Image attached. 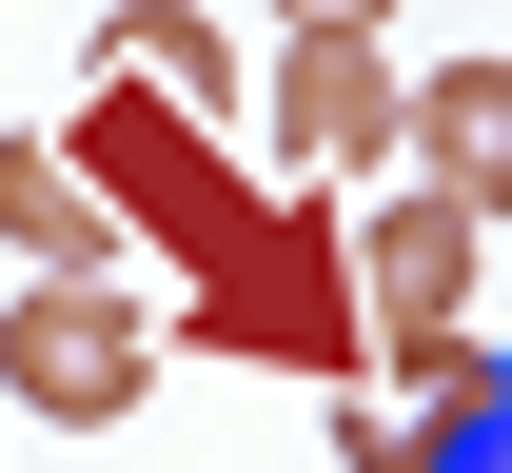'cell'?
I'll list each match as a JSON object with an SVG mask.
<instances>
[{
    "mask_svg": "<svg viewBox=\"0 0 512 473\" xmlns=\"http://www.w3.org/2000/svg\"><path fill=\"white\" fill-rule=\"evenodd\" d=\"M60 178L99 217H158V237L197 257V336H237V355H276V375H335V395H355L375 316H355V237H335L316 198H237V178L197 158V119L138 99V79H99V99L60 119Z\"/></svg>",
    "mask_w": 512,
    "mask_h": 473,
    "instance_id": "1",
    "label": "cell"
},
{
    "mask_svg": "<svg viewBox=\"0 0 512 473\" xmlns=\"http://www.w3.org/2000/svg\"><path fill=\"white\" fill-rule=\"evenodd\" d=\"M276 158H296V178L394 158V60L375 40H296V60H276Z\"/></svg>",
    "mask_w": 512,
    "mask_h": 473,
    "instance_id": "4",
    "label": "cell"
},
{
    "mask_svg": "<svg viewBox=\"0 0 512 473\" xmlns=\"http://www.w3.org/2000/svg\"><path fill=\"white\" fill-rule=\"evenodd\" d=\"M414 473H512V355H473V395L434 414V454Z\"/></svg>",
    "mask_w": 512,
    "mask_h": 473,
    "instance_id": "9",
    "label": "cell"
},
{
    "mask_svg": "<svg viewBox=\"0 0 512 473\" xmlns=\"http://www.w3.org/2000/svg\"><path fill=\"white\" fill-rule=\"evenodd\" d=\"M473 355H493L473 316H414V336H375V375H394V395L355 414V473H414V454H434V414L473 395Z\"/></svg>",
    "mask_w": 512,
    "mask_h": 473,
    "instance_id": "6",
    "label": "cell"
},
{
    "mask_svg": "<svg viewBox=\"0 0 512 473\" xmlns=\"http://www.w3.org/2000/svg\"><path fill=\"white\" fill-rule=\"evenodd\" d=\"M99 79H138V99H178L197 138L237 119V60H217V20H178V0H119V20H99Z\"/></svg>",
    "mask_w": 512,
    "mask_h": 473,
    "instance_id": "7",
    "label": "cell"
},
{
    "mask_svg": "<svg viewBox=\"0 0 512 473\" xmlns=\"http://www.w3.org/2000/svg\"><path fill=\"white\" fill-rule=\"evenodd\" d=\"M0 237H20V257H60V276H99V257H119V217L60 178V138H0Z\"/></svg>",
    "mask_w": 512,
    "mask_h": 473,
    "instance_id": "8",
    "label": "cell"
},
{
    "mask_svg": "<svg viewBox=\"0 0 512 473\" xmlns=\"http://www.w3.org/2000/svg\"><path fill=\"white\" fill-rule=\"evenodd\" d=\"M0 395L40 414V434H119L158 395V316H138L119 276H40L20 316H0Z\"/></svg>",
    "mask_w": 512,
    "mask_h": 473,
    "instance_id": "2",
    "label": "cell"
},
{
    "mask_svg": "<svg viewBox=\"0 0 512 473\" xmlns=\"http://www.w3.org/2000/svg\"><path fill=\"white\" fill-rule=\"evenodd\" d=\"M375 20H394V0H296V40H375Z\"/></svg>",
    "mask_w": 512,
    "mask_h": 473,
    "instance_id": "10",
    "label": "cell"
},
{
    "mask_svg": "<svg viewBox=\"0 0 512 473\" xmlns=\"http://www.w3.org/2000/svg\"><path fill=\"white\" fill-rule=\"evenodd\" d=\"M355 296H375V336L473 316V217H453V198H375V217H355Z\"/></svg>",
    "mask_w": 512,
    "mask_h": 473,
    "instance_id": "5",
    "label": "cell"
},
{
    "mask_svg": "<svg viewBox=\"0 0 512 473\" xmlns=\"http://www.w3.org/2000/svg\"><path fill=\"white\" fill-rule=\"evenodd\" d=\"M394 158H414V198H453L473 237H493V217H512V60L394 79Z\"/></svg>",
    "mask_w": 512,
    "mask_h": 473,
    "instance_id": "3",
    "label": "cell"
}]
</instances>
